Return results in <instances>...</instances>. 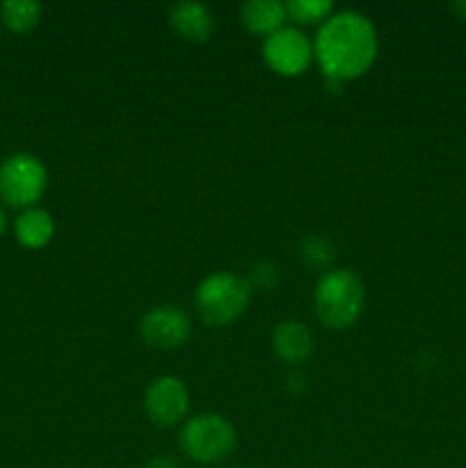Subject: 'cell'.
Listing matches in <instances>:
<instances>
[{
    "label": "cell",
    "instance_id": "277c9868",
    "mask_svg": "<svg viewBox=\"0 0 466 468\" xmlns=\"http://www.w3.org/2000/svg\"><path fill=\"white\" fill-rule=\"evenodd\" d=\"M181 446L190 460L215 464L227 460L236 448V430L217 414L195 416L181 430Z\"/></svg>",
    "mask_w": 466,
    "mask_h": 468
},
{
    "label": "cell",
    "instance_id": "7c38bea8",
    "mask_svg": "<svg viewBox=\"0 0 466 468\" xmlns=\"http://www.w3.org/2000/svg\"><path fill=\"white\" fill-rule=\"evenodd\" d=\"M286 3L279 0H247L242 5V21L249 30L260 32V35H272L286 21Z\"/></svg>",
    "mask_w": 466,
    "mask_h": 468
},
{
    "label": "cell",
    "instance_id": "30bf717a",
    "mask_svg": "<svg viewBox=\"0 0 466 468\" xmlns=\"http://www.w3.org/2000/svg\"><path fill=\"white\" fill-rule=\"evenodd\" d=\"M169 21L178 35L190 41H206L213 32V14L196 0H183V3L172 5Z\"/></svg>",
    "mask_w": 466,
    "mask_h": 468
},
{
    "label": "cell",
    "instance_id": "5bb4252c",
    "mask_svg": "<svg viewBox=\"0 0 466 468\" xmlns=\"http://www.w3.org/2000/svg\"><path fill=\"white\" fill-rule=\"evenodd\" d=\"M300 251L302 259H304L306 263L315 265V268L329 265L334 261V254H336L332 238L324 236V233H309V236L302 238Z\"/></svg>",
    "mask_w": 466,
    "mask_h": 468
},
{
    "label": "cell",
    "instance_id": "3957f363",
    "mask_svg": "<svg viewBox=\"0 0 466 468\" xmlns=\"http://www.w3.org/2000/svg\"><path fill=\"white\" fill-rule=\"evenodd\" d=\"M251 286L233 272H210L201 279L195 292V304L208 324H227L236 320L249 304Z\"/></svg>",
    "mask_w": 466,
    "mask_h": 468
},
{
    "label": "cell",
    "instance_id": "9c48e42d",
    "mask_svg": "<svg viewBox=\"0 0 466 468\" xmlns=\"http://www.w3.org/2000/svg\"><path fill=\"white\" fill-rule=\"evenodd\" d=\"M272 347L286 364H302L313 352V336L297 320H283L274 329Z\"/></svg>",
    "mask_w": 466,
    "mask_h": 468
},
{
    "label": "cell",
    "instance_id": "5b68a950",
    "mask_svg": "<svg viewBox=\"0 0 466 468\" xmlns=\"http://www.w3.org/2000/svg\"><path fill=\"white\" fill-rule=\"evenodd\" d=\"M48 186L44 163L32 154H14L0 163V199L14 208H32Z\"/></svg>",
    "mask_w": 466,
    "mask_h": 468
},
{
    "label": "cell",
    "instance_id": "ffe728a7",
    "mask_svg": "<svg viewBox=\"0 0 466 468\" xmlns=\"http://www.w3.org/2000/svg\"><path fill=\"white\" fill-rule=\"evenodd\" d=\"M5 229H7V215H5V210L0 208V236L5 233Z\"/></svg>",
    "mask_w": 466,
    "mask_h": 468
},
{
    "label": "cell",
    "instance_id": "9a60e30c",
    "mask_svg": "<svg viewBox=\"0 0 466 468\" xmlns=\"http://www.w3.org/2000/svg\"><path fill=\"white\" fill-rule=\"evenodd\" d=\"M286 12L297 23L327 21L332 16V3L329 0H288Z\"/></svg>",
    "mask_w": 466,
    "mask_h": 468
},
{
    "label": "cell",
    "instance_id": "ac0fdd59",
    "mask_svg": "<svg viewBox=\"0 0 466 468\" xmlns=\"http://www.w3.org/2000/svg\"><path fill=\"white\" fill-rule=\"evenodd\" d=\"M286 384H288V388H291V391H304L306 378H304V375H300V373H291V375H288Z\"/></svg>",
    "mask_w": 466,
    "mask_h": 468
},
{
    "label": "cell",
    "instance_id": "d6986e66",
    "mask_svg": "<svg viewBox=\"0 0 466 468\" xmlns=\"http://www.w3.org/2000/svg\"><path fill=\"white\" fill-rule=\"evenodd\" d=\"M452 7H455V12L466 21V0H460V3H455Z\"/></svg>",
    "mask_w": 466,
    "mask_h": 468
},
{
    "label": "cell",
    "instance_id": "52a82bcc",
    "mask_svg": "<svg viewBox=\"0 0 466 468\" xmlns=\"http://www.w3.org/2000/svg\"><path fill=\"white\" fill-rule=\"evenodd\" d=\"M192 323L187 314L178 306H154L140 320V334L151 347L174 350L190 338Z\"/></svg>",
    "mask_w": 466,
    "mask_h": 468
},
{
    "label": "cell",
    "instance_id": "ba28073f",
    "mask_svg": "<svg viewBox=\"0 0 466 468\" xmlns=\"http://www.w3.org/2000/svg\"><path fill=\"white\" fill-rule=\"evenodd\" d=\"M187 405H190V396H187L185 384L172 375L155 378L146 388L144 407L155 425H174L176 420H181L185 416Z\"/></svg>",
    "mask_w": 466,
    "mask_h": 468
},
{
    "label": "cell",
    "instance_id": "8992f818",
    "mask_svg": "<svg viewBox=\"0 0 466 468\" xmlns=\"http://www.w3.org/2000/svg\"><path fill=\"white\" fill-rule=\"evenodd\" d=\"M311 55H313V46L297 27H279L263 41L265 62L283 76H295L304 71L311 62Z\"/></svg>",
    "mask_w": 466,
    "mask_h": 468
},
{
    "label": "cell",
    "instance_id": "2e32d148",
    "mask_svg": "<svg viewBox=\"0 0 466 468\" xmlns=\"http://www.w3.org/2000/svg\"><path fill=\"white\" fill-rule=\"evenodd\" d=\"M279 282V268L270 261H256L249 268V286L259 291H272Z\"/></svg>",
    "mask_w": 466,
    "mask_h": 468
},
{
    "label": "cell",
    "instance_id": "7a4b0ae2",
    "mask_svg": "<svg viewBox=\"0 0 466 468\" xmlns=\"http://www.w3.org/2000/svg\"><path fill=\"white\" fill-rule=\"evenodd\" d=\"M364 309V283L352 270H332L315 286V311L320 323L332 329H345Z\"/></svg>",
    "mask_w": 466,
    "mask_h": 468
},
{
    "label": "cell",
    "instance_id": "4fadbf2b",
    "mask_svg": "<svg viewBox=\"0 0 466 468\" xmlns=\"http://www.w3.org/2000/svg\"><path fill=\"white\" fill-rule=\"evenodd\" d=\"M0 18L14 32H27L39 23L41 5L35 0H5L0 5Z\"/></svg>",
    "mask_w": 466,
    "mask_h": 468
},
{
    "label": "cell",
    "instance_id": "8fae6325",
    "mask_svg": "<svg viewBox=\"0 0 466 468\" xmlns=\"http://www.w3.org/2000/svg\"><path fill=\"white\" fill-rule=\"evenodd\" d=\"M14 231H16L18 242L30 250H39V247L48 245L50 238L55 233L53 215L44 208H26L14 222Z\"/></svg>",
    "mask_w": 466,
    "mask_h": 468
},
{
    "label": "cell",
    "instance_id": "6da1fadb",
    "mask_svg": "<svg viewBox=\"0 0 466 468\" xmlns=\"http://www.w3.org/2000/svg\"><path fill=\"white\" fill-rule=\"evenodd\" d=\"M315 58L324 78L350 80L368 71L377 55V32L368 16L355 9L332 14L315 37Z\"/></svg>",
    "mask_w": 466,
    "mask_h": 468
},
{
    "label": "cell",
    "instance_id": "e0dca14e",
    "mask_svg": "<svg viewBox=\"0 0 466 468\" xmlns=\"http://www.w3.org/2000/svg\"><path fill=\"white\" fill-rule=\"evenodd\" d=\"M144 468H178V464L169 455H155L146 462Z\"/></svg>",
    "mask_w": 466,
    "mask_h": 468
}]
</instances>
